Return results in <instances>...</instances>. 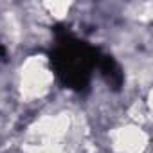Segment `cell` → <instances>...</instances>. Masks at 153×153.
Instances as JSON below:
<instances>
[{"instance_id":"1","label":"cell","mask_w":153,"mask_h":153,"mask_svg":"<svg viewBox=\"0 0 153 153\" xmlns=\"http://www.w3.org/2000/svg\"><path fill=\"white\" fill-rule=\"evenodd\" d=\"M52 83V74L47 68V63L43 58H29L20 74V90L25 99H36L42 97Z\"/></svg>"},{"instance_id":"2","label":"cell","mask_w":153,"mask_h":153,"mask_svg":"<svg viewBox=\"0 0 153 153\" xmlns=\"http://www.w3.org/2000/svg\"><path fill=\"white\" fill-rule=\"evenodd\" d=\"M112 140H114V148L117 153H142L148 144L146 133L135 126L115 130L112 133Z\"/></svg>"},{"instance_id":"3","label":"cell","mask_w":153,"mask_h":153,"mask_svg":"<svg viewBox=\"0 0 153 153\" xmlns=\"http://www.w3.org/2000/svg\"><path fill=\"white\" fill-rule=\"evenodd\" d=\"M45 7L51 11V15L54 16H65L68 13V7L70 4H65V2H52V4H45Z\"/></svg>"}]
</instances>
